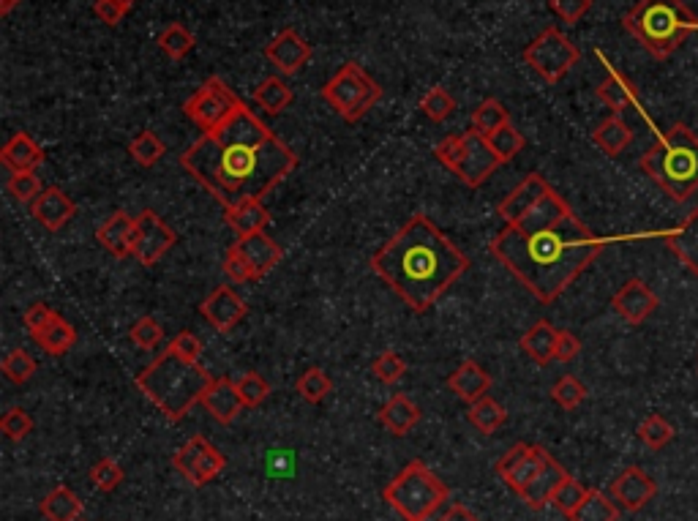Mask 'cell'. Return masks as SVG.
I'll return each mask as SVG.
<instances>
[{"mask_svg": "<svg viewBox=\"0 0 698 521\" xmlns=\"http://www.w3.org/2000/svg\"><path fill=\"white\" fill-rule=\"evenodd\" d=\"M489 249L540 303H554L598 260L606 241L551 189L524 219L499 232Z\"/></svg>", "mask_w": 698, "mask_h": 521, "instance_id": "6da1fadb", "label": "cell"}, {"mask_svg": "<svg viewBox=\"0 0 698 521\" xmlns=\"http://www.w3.org/2000/svg\"><path fill=\"white\" fill-rule=\"evenodd\" d=\"M180 167L230 211L276 189L298 167V156L243 104L224 126L205 131L180 156Z\"/></svg>", "mask_w": 698, "mask_h": 521, "instance_id": "7a4b0ae2", "label": "cell"}, {"mask_svg": "<svg viewBox=\"0 0 698 521\" xmlns=\"http://www.w3.org/2000/svg\"><path fill=\"white\" fill-rule=\"evenodd\" d=\"M369 265L409 309L426 314L469 271V257L429 216L415 213Z\"/></svg>", "mask_w": 698, "mask_h": 521, "instance_id": "3957f363", "label": "cell"}, {"mask_svg": "<svg viewBox=\"0 0 698 521\" xmlns=\"http://www.w3.org/2000/svg\"><path fill=\"white\" fill-rule=\"evenodd\" d=\"M210 382L213 374L205 366L183 361L175 350H164L137 374V388L167 421H180L197 401H202Z\"/></svg>", "mask_w": 698, "mask_h": 521, "instance_id": "277c9868", "label": "cell"}, {"mask_svg": "<svg viewBox=\"0 0 698 521\" xmlns=\"http://www.w3.org/2000/svg\"><path fill=\"white\" fill-rule=\"evenodd\" d=\"M639 167L647 172L674 202H688L698 191V137L685 123H674L658 134L655 145L641 156Z\"/></svg>", "mask_w": 698, "mask_h": 521, "instance_id": "5b68a950", "label": "cell"}, {"mask_svg": "<svg viewBox=\"0 0 698 521\" xmlns=\"http://www.w3.org/2000/svg\"><path fill=\"white\" fill-rule=\"evenodd\" d=\"M622 28L655 58L666 61L690 33H698V17L682 0H639L625 14Z\"/></svg>", "mask_w": 698, "mask_h": 521, "instance_id": "8992f818", "label": "cell"}, {"mask_svg": "<svg viewBox=\"0 0 698 521\" xmlns=\"http://www.w3.org/2000/svg\"><path fill=\"white\" fill-rule=\"evenodd\" d=\"M382 497L404 521H429L448 502L450 489L423 461H409L385 486Z\"/></svg>", "mask_w": 698, "mask_h": 521, "instance_id": "52a82bcc", "label": "cell"}, {"mask_svg": "<svg viewBox=\"0 0 698 521\" xmlns=\"http://www.w3.org/2000/svg\"><path fill=\"white\" fill-rule=\"evenodd\" d=\"M320 96L339 112L344 121L358 123L382 99V88L377 80H371L363 71L360 63L349 61L333 74V80H328Z\"/></svg>", "mask_w": 698, "mask_h": 521, "instance_id": "ba28073f", "label": "cell"}, {"mask_svg": "<svg viewBox=\"0 0 698 521\" xmlns=\"http://www.w3.org/2000/svg\"><path fill=\"white\" fill-rule=\"evenodd\" d=\"M581 52L573 41L559 31V28H546L538 39L529 44L524 50V63L535 71L538 77L557 85L565 74H568L576 63H579Z\"/></svg>", "mask_w": 698, "mask_h": 521, "instance_id": "9c48e42d", "label": "cell"}, {"mask_svg": "<svg viewBox=\"0 0 698 521\" xmlns=\"http://www.w3.org/2000/svg\"><path fill=\"white\" fill-rule=\"evenodd\" d=\"M240 107H243V101L227 88V82L219 80V77H210L200 91L183 104V112L205 134V131L224 126Z\"/></svg>", "mask_w": 698, "mask_h": 521, "instance_id": "30bf717a", "label": "cell"}, {"mask_svg": "<svg viewBox=\"0 0 698 521\" xmlns=\"http://www.w3.org/2000/svg\"><path fill=\"white\" fill-rule=\"evenodd\" d=\"M178 235L175 230H170L159 213L142 211L137 219H134V235H131V257L150 268L167 254V251L175 246Z\"/></svg>", "mask_w": 698, "mask_h": 521, "instance_id": "8fae6325", "label": "cell"}, {"mask_svg": "<svg viewBox=\"0 0 698 521\" xmlns=\"http://www.w3.org/2000/svg\"><path fill=\"white\" fill-rule=\"evenodd\" d=\"M172 464H175V470H178L180 475H186V481L194 483V486H205V483L213 481V478L227 467V456L221 451H216L205 437H191V440L172 456Z\"/></svg>", "mask_w": 698, "mask_h": 521, "instance_id": "7c38bea8", "label": "cell"}, {"mask_svg": "<svg viewBox=\"0 0 698 521\" xmlns=\"http://www.w3.org/2000/svg\"><path fill=\"white\" fill-rule=\"evenodd\" d=\"M461 137H464V156H461L459 167H456L453 175H459L469 189H478L480 183H486L497 172L502 161H499L497 153L491 151L489 140L475 129L464 131Z\"/></svg>", "mask_w": 698, "mask_h": 521, "instance_id": "4fadbf2b", "label": "cell"}, {"mask_svg": "<svg viewBox=\"0 0 698 521\" xmlns=\"http://www.w3.org/2000/svg\"><path fill=\"white\" fill-rule=\"evenodd\" d=\"M543 459H546V451H543L540 445L519 442V445H513V448L497 461L494 470H497L499 478L508 483L510 489L521 497L529 483L535 481V475H538L540 467H543Z\"/></svg>", "mask_w": 698, "mask_h": 521, "instance_id": "5bb4252c", "label": "cell"}, {"mask_svg": "<svg viewBox=\"0 0 698 521\" xmlns=\"http://www.w3.org/2000/svg\"><path fill=\"white\" fill-rule=\"evenodd\" d=\"M655 494H658V483L641 467H628L611 481V500L628 513L641 511L644 505L655 500Z\"/></svg>", "mask_w": 698, "mask_h": 521, "instance_id": "9a60e30c", "label": "cell"}, {"mask_svg": "<svg viewBox=\"0 0 698 521\" xmlns=\"http://www.w3.org/2000/svg\"><path fill=\"white\" fill-rule=\"evenodd\" d=\"M200 314L210 322V328H216L219 333H227L232 331L235 325H240V322L246 320L249 306H246V301H243L240 295L232 292V287L219 284V287L202 301Z\"/></svg>", "mask_w": 698, "mask_h": 521, "instance_id": "2e32d148", "label": "cell"}, {"mask_svg": "<svg viewBox=\"0 0 698 521\" xmlns=\"http://www.w3.org/2000/svg\"><path fill=\"white\" fill-rule=\"evenodd\" d=\"M611 306L617 311L619 317L630 325H641L644 320H649L655 311H658L660 301L655 292L649 290V284H644L641 279L625 281L617 290V295L611 298Z\"/></svg>", "mask_w": 698, "mask_h": 521, "instance_id": "e0dca14e", "label": "cell"}, {"mask_svg": "<svg viewBox=\"0 0 698 521\" xmlns=\"http://www.w3.org/2000/svg\"><path fill=\"white\" fill-rule=\"evenodd\" d=\"M30 216L39 221L44 230L58 232L77 216V202L58 186H50L30 202Z\"/></svg>", "mask_w": 698, "mask_h": 521, "instance_id": "ac0fdd59", "label": "cell"}, {"mask_svg": "<svg viewBox=\"0 0 698 521\" xmlns=\"http://www.w3.org/2000/svg\"><path fill=\"white\" fill-rule=\"evenodd\" d=\"M265 55H268V61L273 63L284 77H292V74H298V71L311 61V44L303 39L298 31L287 28V31H281L276 39L270 41Z\"/></svg>", "mask_w": 698, "mask_h": 521, "instance_id": "d6986e66", "label": "cell"}, {"mask_svg": "<svg viewBox=\"0 0 698 521\" xmlns=\"http://www.w3.org/2000/svg\"><path fill=\"white\" fill-rule=\"evenodd\" d=\"M551 191V186L546 183V178H540L538 172H532V175H527L524 181L516 186V189L510 191L505 200L497 205V213L499 219L505 221V224H516V221H521L524 216H527L535 205H538L546 194Z\"/></svg>", "mask_w": 698, "mask_h": 521, "instance_id": "ffe728a7", "label": "cell"}, {"mask_svg": "<svg viewBox=\"0 0 698 521\" xmlns=\"http://www.w3.org/2000/svg\"><path fill=\"white\" fill-rule=\"evenodd\" d=\"M202 404L210 412V418L221 423V426H230L240 415V410L246 407L243 399H240L238 382L230 380V377H213L210 388L202 396Z\"/></svg>", "mask_w": 698, "mask_h": 521, "instance_id": "44dd1931", "label": "cell"}, {"mask_svg": "<svg viewBox=\"0 0 698 521\" xmlns=\"http://www.w3.org/2000/svg\"><path fill=\"white\" fill-rule=\"evenodd\" d=\"M568 478H570L568 470H565V467H562L557 459H551L549 453H546L543 467H540V472L535 475V481L529 483L527 489H524L521 500L527 502L532 511H540V508L551 505V500H554L557 489L562 486V483L568 481Z\"/></svg>", "mask_w": 698, "mask_h": 521, "instance_id": "7402d4cb", "label": "cell"}, {"mask_svg": "<svg viewBox=\"0 0 698 521\" xmlns=\"http://www.w3.org/2000/svg\"><path fill=\"white\" fill-rule=\"evenodd\" d=\"M235 246L240 249V254L246 257V262L251 265V271H254V279H262V276H268L276 265L281 262V257H284V251H281V246L273 238H268L265 232H254V235H246V238H238L235 241Z\"/></svg>", "mask_w": 698, "mask_h": 521, "instance_id": "603a6c76", "label": "cell"}, {"mask_svg": "<svg viewBox=\"0 0 698 521\" xmlns=\"http://www.w3.org/2000/svg\"><path fill=\"white\" fill-rule=\"evenodd\" d=\"M0 161L3 167H9L11 172H36L44 164V151L41 145L25 131H17L0 151Z\"/></svg>", "mask_w": 698, "mask_h": 521, "instance_id": "cb8c5ba5", "label": "cell"}, {"mask_svg": "<svg viewBox=\"0 0 698 521\" xmlns=\"http://www.w3.org/2000/svg\"><path fill=\"white\" fill-rule=\"evenodd\" d=\"M448 388L456 396H459L461 401H467V404H472V401L483 399V396H489V388H491V374L480 363L475 361H464L459 366V369L453 371L448 377Z\"/></svg>", "mask_w": 698, "mask_h": 521, "instance_id": "d4e9b609", "label": "cell"}, {"mask_svg": "<svg viewBox=\"0 0 698 521\" xmlns=\"http://www.w3.org/2000/svg\"><path fill=\"white\" fill-rule=\"evenodd\" d=\"M666 246L693 276H698V208L688 213L677 230L666 232Z\"/></svg>", "mask_w": 698, "mask_h": 521, "instance_id": "484cf974", "label": "cell"}, {"mask_svg": "<svg viewBox=\"0 0 698 521\" xmlns=\"http://www.w3.org/2000/svg\"><path fill=\"white\" fill-rule=\"evenodd\" d=\"M134 219H137V216H131V213L115 211L110 219L101 224L99 232H96V238H99L101 246L110 251L112 257H118V260H123V257H131V235H134Z\"/></svg>", "mask_w": 698, "mask_h": 521, "instance_id": "4316f807", "label": "cell"}, {"mask_svg": "<svg viewBox=\"0 0 698 521\" xmlns=\"http://www.w3.org/2000/svg\"><path fill=\"white\" fill-rule=\"evenodd\" d=\"M379 421H382V426H385L390 434L404 437V434H409V431L418 426L420 407L409 399V396H404V393H396V396L385 401V407L379 410Z\"/></svg>", "mask_w": 698, "mask_h": 521, "instance_id": "83f0119b", "label": "cell"}, {"mask_svg": "<svg viewBox=\"0 0 698 521\" xmlns=\"http://www.w3.org/2000/svg\"><path fill=\"white\" fill-rule=\"evenodd\" d=\"M557 336L559 331L549 320H540L521 336V350L538 366H549L551 361H557Z\"/></svg>", "mask_w": 698, "mask_h": 521, "instance_id": "f1b7e54d", "label": "cell"}, {"mask_svg": "<svg viewBox=\"0 0 698 521\" xmlns=\"http://www.w3.org/2000/svg\"><path fill=\"white\" fill-rule=\"evenodd\" d=\"M598 99L609 107L611 115H619L622 110H630V107L639 104V91H636V85L625 74H619L617 69L609 66L606 80L598 85Z\"/></svg>", "mask_w": 698, "mask_h": 521, "instance_id": "f546056e", "label": "cell"}, {"mask_svg": "<svg viewBox=\"0 0 698 521\" xmlns=\"http://www.w3.org/2000/svg\"><path fill=\"white\" fill-rule=\"evenodd\" d=\"M224 219H227L232 230L238 232V238H246V235H254V232H265L270 213L262 205V200H249L240 202V205H235L230 211H224Z\"/></svg>", "mask_w": 698, "mask_h": 521, "instance_id": "4dcf8cb0", "label": "cell"}, {"mask_svg": "<svg viewBox=\"0 0 698 521\" xmlns=\"http://www.w3.org/2000/svg\"><path fill=\"white\" fill-rule=\"evenodd\" d=\"M33 341L39 344L47 355H66L77 344V328L66 322L60 314H55L39 333H33Z\"/></svg>", "mask_w": 698, "mask_h": 521, "instance_id": "1f68e13d", "label": "cell"}, {"mask_svg": "<svg viewBox=\"0 0 698 521\" xmlns=\"http://www.w3.org/2000/svg\"><path fill=\"white\" fill-rule=\"evenodd\" d=\"M592 142L598 145L606 156H619L633 142V129L622 121L619 115H609L606 121L600 123L598 129L592 131Z\"/></svg>", "mask_w": 698, "mask_h": 521, "instance_id": "d6a6232c", "label": "cell"}, {"mask_svg": "<svg viewBox=\"0 0 698 521\" xmlns=\"http://www.w3.org/2000/svg\"><path fill=\"white\" fill-rule=\"evenodd\" d=\"M41 513L47 521H80L82 519V502L80 497L69 489V486H58L52 489L44 500H41Z\"/></svg>", "mask_w": 698, "mask_h": 521, "instance_id": "836d02e7", "label": "cell"}, {"mask_svg": "<svg viewBox=\"0 0 698 521\" xmlns=\"http://www.w3.org/2000/svg\"><path fill=\"white\" fill-rule=\"evenodd\" d=\"M292 88L281 77H268L254 88V104L260 107L265 115H281L292 104Z\"/></svg>", "mask_w": 698, "mask_h": 521, "instance_id": "e575fe53", "label": "cell"}, {"mask_svg": "<svg viewBox=\"0 0 698 521\" xmlns=\"http://www.w3.org/2000/svg\"><path fill=\"white\" fill-rule=\"evenodd\" d=\"M619 505L611 500L609 494H603L600 489H589L584 502L579 505V511L570 516V521H617Z\"/></svg>", "mask_w": 698, "mask_h": 521, "instance_id": "d590c367", "label": "cell"}, {"mask_svg": "<svg viewBox=\"0 0 698 521\" xmlns=\"http://www.w3.org/2000/svg\"><path fill=\"white\" fill-rule=\"evenodd\" d=\"M467 418L469 423H472L478 431H483V434H494V431L505 423L508 412H505V407H502L499 401H494L491 396H483V399L469 404Z\"/></svg>", "mask_w": 698, "mask_h": 521, "instance_id": "8d00e7d4", "label": "cell"}, {"mask_svg": "<svg viewBox=\"0 0 698 521\" xmlns=\"http://www.w3.org/2000/svg\"><path fill=\"white\" fill-rule=\"evenodd\" d=\"M508 123L510 112L505 110V104L497 99L480 101L478 107L472 110V129L478 131V134H483V137H489V134L499 131L502 126H508Z\"/></svg>", "mask_w": 698, "mask_h": 521, "instance_id": "74e56055", "label": "cell"}, {"mask_svg": "<svg viewBox=\"0 0 698 521\" xmlns=\"http://www.w3.org/2000/svg\"><path fill=\"white\" fill-rule=\"evenodd\" d=\"M194 44H197L194 33H191L186 25H180V22H172V25H167V28L159 33L161 52H164L167 58H172V61H183V58L194 50Z\"/></svg>", "mask_w": 698, "mask_h": 521, "instance_id": "f35d334b", "label": "cell"}, {"mask_svg": "<svg viewBox=\"0 0 698 521\" xmlns=\"http://www.w3.org/2000/svg\"><path fill=\"white\" fill-rule=\"evenodd\" d=\"M295 391H298V396L303 401H309V404H320V401L328 399V393L333 391V380H330L328 374H325L322 369L311 366L309 371H303V374L298 377Z\"/></svg>", "mask_w": 698, "mask_h": 521, "instance_id": "ab89813d", "label": "cell"}, {"mask_svg": "<svg viewBox=\"0 0 698 521\" xmlns=\"http://www.w3.org/2000/svg\"><path fill=\"white\" fill-rule=\"evenodd\" d=\"M129 153L131 159L137 161V164H142V167H153V164H159V161L164 159L167 145H164L153 131H140V134L131 140Z\"/></svg>", "mask_w": 698, "mask_h": 521, "instance_id": "60d3db41", "label": "cell"}, {"mask_svg": "<svg viewBox=\"0 0 698 521\" xmlns=\"http://www.w3.org/2000/svg\"><path fill=\"white\" fill-rule=\"evenodd\" d=\"M491 145V151L497 153L499 161L505 164V161H513L516 156H519L521 151H524V145H527V140H524V134L521 131H516L513 126H502L499 131H494V134H489L486 137Z\"/></svg>", "mask_w": 698, "mask_h": 521, "instance_id": "b9f144b4", "label": "cell"}, {"mask_svg": "<svg viewBox=\"0 0 698 521\" xmlns=\"http://www.w3.org/2000/svg\"><path fill=\"white\" fill-rule=\"evenodd\" d=\"M639 440L647 445L649 451H663L674 440V426L663 415H649L647 421L639 426Z\"/></svg>", "mask_w": 698, "mask_h": 521, "instance_id": "7bdbcfd3", "label": "cell"}, {"mask_svg": "<svg viewBox=\"0 0 698 521\" xmlns=\"http://www.w3.org/2000/svg\"><path fill=\"white\" fill-rule=\"evenodd\" d=\"M551 399L557 401L562 410H576V407H581L584 399H587V388H584V382L576 380L573 374H565V377H559V380L554 382Z\"/></svg>", "mask_w": 698, "mask_h": 521, "instance_id": "ee69618b", "label": "cell"}, {"mask_svg": "<svg viewBox=\"0 0 698 521\" xmlns=\"http://www.w3.org/2000/svg\"><path fill=\"white\" fill-rule=\"evenodd\" d=\"M420 110H423V115H426L429 121L442 123L448 121L450 115H453V110H456V99H453L445 88H431V91L420 99Z\"/></svg>", "mask_w": 698, "mask_h": 521, "instance_id": "f6af8a7d", "label": "cell"}, {"mask_svg": "<svg viewBox=\"0 0 698 521\" xmlns=\"http://www.w3.org/2000/svg\"><path fill=\"white\" fill-rule=\"evenodd\" d=\"M0 369L6 374V380H11L14 385H22V382L33 380L36 361H33L25 350H11L9 355L3 358V363H0Z\"/></svg>", "mask_w": 698, "mask_h": 521, "instance_id": "bcb514c9", "label": "cell"}, {"mask_svg": "<svg viewBox=\"0 0 698 521\" xmlns=\"http://www.w3.org/2000/svg\"><path fill=\"white\" fill-rule=\"evenodd\" d=\"M587 486H581L576 478H568V481L562 483L557 489V494H554V500H551V505L557 508L559 513H565V516H573V513L579 511V505L584 502V497H587Z\"/></svg>", "mask_w": 698, "mask_h": 521, "instance_id": "7dc6e473", "label": "cell"}, {"mask_svg": "<svg viewBox=\"0 0 698 521\" xmlns=\"http://www.w3.org/2000/svg\"><path fill=\"white\" fill-rule=\"evenodd\" d=\"M371 371L377 374L379 382H388V385H393V382H399L401 377L407 374V363H404V358H401L399 352L385 350V352H379L377 358H374Z\"/></svg>", "mask_w": 698, "mask_h": 521, "instance_id": "c3c4849f", "label": "cell"}, {"mask_svg": "<svg viewBox=\"0 0 698 521\" xmlns=\"http://www.w3.org/2000/svg\"><path fill=\"white\" fill-rule=\"evenodd\" d=\"M235 382H238L240 399H243L246 407H260L262 401L270 396V382L262 374H257V371H249V374H243Z\"/></svg>", "mask_w": 698, "mask_h": 521, "instance_id": "681fc988", "label": "cell"}, {"mask_svg": "<svg viewBox=\"0 0 698 521\" xmlns=\"http://www.w3.org/2000/svg\"><path fill=\"white\" fill-rule=\"evenodd\" d=\"M90 481L99 491H115L123 483V470L115 459H99L90 467Z\"/></svg>", "mask_w": 698, "mask_h": 521, "instance_id": "f907efd6", "label": "cell"}, {"mask_svg": "<svg viewBox=\"0 0 698 521\" xmlns=\"http://www.w3.org/2000/svg\"><path fill=\"white\" fill-rule=\"evenodd\" d=\"M129 339L140 347V350H156L164 339V328L153 317H140L131 325Z\"/></svg>", "mask_w": 698, "mask_h": 521, "instance_id": "816d5d0a", "label": "cell"}, {"mask_svg": "<svg viewBox=\"0 0 698 521\" xmlns=\"http://www.w3.org/2000/svg\"><path fill=\"white\" fill-rule=\"evenodd\" d=\"M6 189H9V194L14 197V200H20V202H33L36 197H39L41 191H44L41 189V181L36 172H11Z\"/></svg>", "mask_w": 698, "mask_h": 521, "instance_id": "f5cc1de1", "label": "cell"}, {"mask_svg": "<svg viewBox=\"0 0 698 521\" xmlns=\"http://www.w3.org/2000/svg\"><path fill=\"white\" fill-rule=\"evenodd\" d=\"M0 429H3V434H6L9 440L20 442L28 437L30 431H33V418H30L28 410H22V407H11V410L3 415Z\"/></svg>", "mask_w": 698, "mask_h": 521, "instance_id": "db71d44e", "label": "cell"}, {"mask_svg": "<svg viewBox=\"0 0 698 521\" xmlns=\"http://www.w3.org/2000/svg\"><path fill=\"white\" fill-rule=\"evenodd\" d=\"M224 273H227V279L235 281V284H246V281H257L254 279V271H251V265L246 262V257L240 254V249L232 243L230 251H227V257H224Z\"/></svg>", "mask_w": 698, "mask_h": 521, "instance_id": "11a10c76", "label": "cell"}, {"mask_svg": "<svg viewBox=\"0 0 698 521\" xmlns=\"http://www.w3.org/2000/svg\"><path fill=\"white\" fill-rule=\"evenodd\" d=\"M434 156H437V161H442L450 172H456L461 156H464V137H461V134L445 137V140L434 148Z\"/></svg>", "mask_w": 698, "mask_h": 521, "instance_id": "9f6ffc18", "label": "cell"}, {"mask_svg": "<svg viewBox=\"0 0 698 521\" xmlns=\"http://www.w3.org/2000/svg\"><path fill=\"white\" fill-rule=\"evenodd\" d=\"M549 6L559 20L568 22V25H576L592 9V0H549Z\"/></svg>", "mask_w": 698, "mask_h": 521, "instance_id": "6f0895ef", "label": "cell"}, {"mask_svg": "<svg viewBox=\"0 0 698 521\" xmlns=\"http://www.w3.org/2000/svg\"><path fill=\"white\" fill-rule=\"evenodd\" d=\"M170 350H175L183 361L197 363L202 355V341L191 331H180L175 339L170 341Z\"/></svg>", "mask_w": 698, "mask_h": 521, "instance_id": "680465c9", "label": "cell"}, {"mask_svg": "<svg viewBox=\"0 0 698 521\" xmlns=\"http://www.w3.org/2000/svg\"><path fill=\"white\" fill-rule=\"evenodd\" d=\"M93 11H96V17H99L104 25H110V28L120 25L123 17H126V9H123L120 3H115V0H96V3H93Z\"/></svg>", "mask_w": 698, "mask_h": 521, "instance_id": "91938a15", "label": "cell"}, {"mask_svg": "<svg viewBox=\"0 0 698 521\" xmlns=\"http://www.w3.org/2000/svg\"><path fill=\"white\" fill-rule=\"evenodd\" d=\"M579 352H581L579 336H576V333H570V331H559V336H557V361H562V363L576 361V358H579Z\"/></svg>", "mask_w": 698, "mask_h": 521, "instance_id": "94428289", "label": "cell"}, {"mask_svg": "<svg viewBox=\"0 0 698 521\" xmlns=\"http://www.w3.org/2000/svg\"><path fill=\"white\" fill-rule=\"evenodd\" d=\"M52 317H55V311H52L47 303H33V306L25 311V328H28L30 336H33V333H39Z\"/></svg>", "mask_w": 698, "mask_h": 521, "instance_id": "6125c7cd", "label": "cell"}, {"mask_svg": "<svg viewBox=\"0 0 698 521\" xmlns=\"http://www.w3.org/2000/svg\"><path fill=\"white\" fill-rule=\"evenodd\" d=\"M439 521H480V519L475 516V513L469 511L467 505H459V502H456V505H450L448 511L439 516Z\"/></svg>", "mask_w": 698, "mask_h": 521, "instance_id": "be15d7a7", "label": "cell"}, {"mask_svg": "<svg viewBox=\"0 0 698 521\" xmlns=\"http://www.w3.org/2000/svg\"><path fill=\"white\" fill-rule=\"evenodd\" d=\"M22 0H0V14H11V11L20 6Z\"/></svg>", "mask_w": 698, "mask_h": 521, "instance_id": "e7e4bbea", "label": "cell"}, {"mask_svg": "<svg viewBox=\"0 0 698 521\" xmlns=\"http://www.w3.org/2000/svg\"><path fill=\"white\" fill-rule=\"evenodd\" d=\"M115 3H120V6H123V9H126V11H131V6H134V3H137V0H115Z\"/></svg>", "mask_w": 698, "mask_h": 521, "instance_id": "03108f58", "label": "cell"}, {"mask_svg": "<svg viewBox=\"0 0 698 521\" xmlns=\"http://www.w3.org/2000/svg\"><path fill=\"white\" fill-rule=\"evenodd\" d=\"M80 521H82V519H80Z\"/></svg>", "mask_w": 698, "mask_h": 521, "instance_id": "003e7915", "label": "cell"}]
</instances>
